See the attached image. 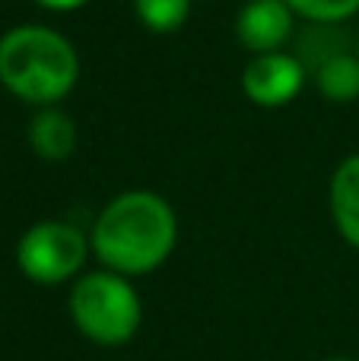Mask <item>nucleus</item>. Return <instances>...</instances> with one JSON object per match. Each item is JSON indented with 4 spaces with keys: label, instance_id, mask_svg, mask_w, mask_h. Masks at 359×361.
<instances>
[{
    "label": "nucleus",
    "instance_id": "nucleus-6",
    "mask_svg": "<svg viewBox=\"0 0 359 361\" xmlns=\"http://www.w3.org/2000/svg\"><path fill=\"white\" fill-rule=\"evenodd\" d=\"M293 32V6L286 0H252L235 19V35L252 54L280 51Z\"/></svg>",
    "mask_w": 359,
    "mask_h": 361
},
{
    "label": "nucleus",
    "instance_id": "nucleus-8",
    "mask_svg": "<svg viewBox=\"0 0 359 361\" xmlns=\"http://www.w3.org/2000/svg\"><path fill=\"white\" fill-rule=\"evenodd\" d=\"M331 216L347 244L359 247V152L343 159L331 178Z\"/></svg>",
    "mask_w": 359,
    "mask_h": 361
},
{
    "label": "nucleus",
    "instance_id": "nucleus-7",
    "mask_svg": "<svg viewBox=\"0 0 359 361\" xmlns=\"http://www.w3.org/2000/svg\"><path fill=\"white\" fill-rule=\"evenodd\" d=\"M29 146L45 162H64L76 149V124L67 111L45 105L29 124Z\"/></svg>",
    "mask_w": 359,
    "mask_h": 361
},
{
    "label": "nucleus",
    "instance_id": "nucleus-10",
    "mask_svg": "<svg viewBox=\"0 0 359 361\" xmlns=\"http://www.w3.org/2000/svg\"><path fill=\"white\" fill-rule=\"evenodd\" d=\"M134 10H137L143 29L169 35V32L184 25L191 13V0H134Z\"/></svg>",
    "mask_w": 359,
    "mask_h": 361
},
{
    "label": "nucleus",
    "instance_id": "nucleus-13",
    "mask_svg": "<svg viewBox=\"0 0 359 361\" xmlns=\"http://www.w3.org/2000/svg\"><path fill=\"white\" fill-rule=\"evenodd\" d=\"M322 361H353V358H322Z\"/></svg>",
    "mask_w": 359,
    "mask_h": 361
},
{
    "label": "nucleus",
    "instance_id": "nucleus-12",
    "mask_svg": "<svg viewBox=\"0 0 359 361\" xmlns=\"http://www.w3.org/2000/svg\"><path fill=\"white\" fill-rule=\"evenodd\" d=\"M38 6H45V10H57V13H67V10H80L83 4H89V0H35Z\"/></svg>",
    "mask_w": 359,
    "mask_h": 361
},
{
    "label": "nucleus",
    "instance_id": "nucleus-9",
    "mask_svg": "<svg viewBox=\"0 0 359 361\" xmlns=\"http://www.w3.org/2000/svg\"><path fill=\"white\" fill-rule=\"evenodd\" d=\"M318 92L328 102H353L359 99V54L334 51L315 70Z\"/></svg>",
    "mask_w": 359,
    "mask_h": 361
},
{
    "label": "nucleus",
    "instance_id": "nucleus-11",
    "mask_svg": "<svg viewBox=\"0 0 359 361\" xmlns=\"http://www.w3.org/2000/svg\"><path fill=\"white\" fill-rule=\"evenodd\" d=\"M293 13L312 23H343L359 10V0H286Z\"/></svg>",
    "mask_w": 359,
    "mask_h": 361
},
{
    "label": "nucleus",
    "instance_id": "nucleus-2",
    "mask_svg": "<svg viewBox=\"0 0 359 361\" xmlns=\"http://www.w3.org/2000/svg\"><path fill=\"white\" fill-rule=\"evenodd\" d=\"M80 80L76 48L54 29L16 25L0 38V82L16 99L54 105Z\"/></svg>",
    "mask_w": 359,
    "mask_h": 361
},
{
    "label": "nucleus",
    "instance_id": "nucleus-3",
    "mask_svg": "<svg viewBox=\"0 0 359 361\" xmlns=\"http://www.w3.org/2000/svg\"><path fill=\"white\" fill-rule=\"evenodd\" d=\"M70 320L95 345H124L143 320V305L131 279L112 269L86 273L70 288Z\"/></svg>",
    "mask_w": 359,
    "mask_h": 361
},
{
    "label": "nucleus",
    "instance_id": "nucleus-5",
    "mask_svg": "<svg viewBox=\"0 0 359 361\" xmlns=\"http://www.w3.org/2000/svg\"><path fill=\"white\" fill-rule=\"evenodd\" d=\"M305 82V67L299 57L286 51H271V54H254L242 70V92L248 102L261 108H280L290 105L299 95Z\"/></svg>",
    "mask_w": 359,
    "mask_h": 361
},
{
    "label": "nucleus",
    "instance_id": "nucleus-14",
    "mask_svg": "<svg viewBox=\"0 0 359 361\" xmlns=\"http://www.w3.org/2000/svg\"><path fill=\"white\" fill-rule=\"evenodd\" d=\"M356 54H359V51H356Z\"/></svg>",
    "mask_w": 359,
    "mask_h": 361
},
{
    "label": "nucleus",
    "instance_id": "nucleus-4",
    "mask_svg": "<svg viewBox=\"0 0 359 361\" xmlns=\"http://www.w3.org/2000/svg\"><path fill=\"white\" fill-rule=\"evenodd\" d=\"M89 238L61 219L35 222L16 244V267L38 286H57L73 279L89 257Z\"/></svg>",
    "mask_w": 359,
    "mask_h": 361
},
{
    "label": "nucleus",
    "instance_id": "nucleus-1",
    "mask_svg": "<svg viewBox=\"0 0 359 361\" xmlns=\"http://www.w3.org/2000/svg\"><path fill=\"white\" fill-rule=\"evenodd\" d=\"M178 241V219L169 200L153 190L118 193L89 231V247L102 267L121 276L153 273L169 260Z\"/></svg>",
    "mask_w": 359,
    "mask_h": 361
}]
</instances>
